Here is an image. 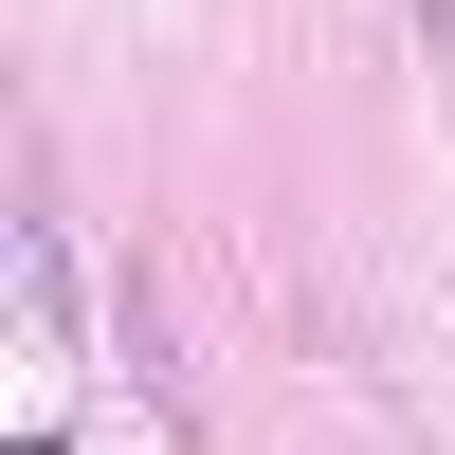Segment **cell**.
Returning <instances> with one entry per match:
<instances>
[{"instance_id": "obj_2", "label": "cell", "mask_w": 455, "mask_h": 455, "mask_svg": "<svg viewBox=\"0 0 455 455\" xmlns=\"http://www.w3.org/2000/svg\"><path fill=\"white\" fill-rule=\"evenodd\" d=\"M401 19H419V36H455V0H401Z\"/></svg>"}, {"instance_id": "obj_1", "label": "cell", "mask_w": 455, "mask_h": 455, "mask_svg": "<svg viewBox=\"0 0 455 455\" xmlns=\"http://www.w3.org/2000/svg\"><path fill=\"white\" fill-rule=\"evenodd\" d=\"M19 310L36 328H92V291H73V237H55V182L19 164Z\"/></svg>"}]
</instances>
